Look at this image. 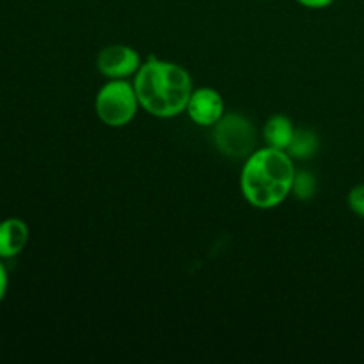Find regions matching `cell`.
<instances>
[{"instance_id": "ba28073f", "label": "cell", "mask_w": 364, "mask_h": 364, "mask_svg": "<svg viewBox=\"0 0 364 364\" xmlns=\"http://www.w3.org/2000/svg\"><path fill=\"white\" fill-rule=\"evenodd\" d=\"M295 128L291 121L287 116H274L267 121L265 128H263V137L269 148L276 149H288L291 139H294Z\"/></svg>"}, {"instance_id": "9c48e42d", "label": "cell", "mask_w": 364, "mask_h": 364, "mask_svg": "<svg viewBox=\"0 0 364 364\" xmlns=\"http://www.w3.org/2000/svg\"><path fill=\"white\" fill-rule=\"evenodd\" d=\"M318 149V139H316L315 132L306 130V128H299L295 130L294 139H291L290 146H288V153L297 159H309Z\"/></svg>"}, {"instance_id": "5b68a950", "label": "cell", "mask_w": 364, "mask_h": 364, "mask_svg": "<svg viewBox=\"0 0 364 364\" xmlns=\"http://www.w3.org/2000/svg\"><path fill=\"white\" fill-rule=\"evenodd\" d=\"M96 64L102 75L117 80L135 73L141 68V57L130 46L110 45L100 52Z\"/></svg>"}, {"instance_id": "30bf717a", "label": "cell", "mask_w": 364, "mask_h": 364, "mask_svg": "<svg viewBox=\"0 0 364 364\" xmlns=\"http://www.w3.org/2000/svg\"><path fill=\"white\" fill-rule=\"evenodd\" d=\"M291 192L297 196L299 199H311L316 192V180L311 173H306V171H301V173H295L294 187H291Z\"/></svg>"}, {"instance_id": "7a4b0ae2", "label": "cell", "mask_w": 364, "mask_h": 364, "mask_svg": "<svg viewBox=\"0 0 364 364\" xmlns=\"http://www.w3.org/2000/svg\"><path fill=\"white\" fill-rule=\"evenodd\" d=\"M295 180V167L283 149L265 148L247 156L242 169V192L256 208H274L287 199Z\"/></svg>"}, {"instance_id": "52a82bcc", "label": "cell", "mask_w": 364, "mask_h": 364, "mask_svg": "<svg viewBox=\"0 0 364 364\" xmlns=\"http://www.w3.org/2000/svg\"><path fill=\"white\" fill-rule=\"evenodd\" d=\"M28 240V228L20 219L0 223V258H14L23 251Z\"/></svg>"}, {"instance_id": "8fae6325", "label": "cell", "mask_w": 364, "mask_h": 364, "mask_svg": "<svg viewBox=\"0 0 364 364\" xmlns=\"http://www.w3.org/2000/svg\"><path fill=\"white\" fill-rule=\"evenodd\" d=\"M348 206L354 213L364 219V185H358L348 194Z\"/></svg>"}, {"instance_id": "277c9868", "label": "cell", "mask_w": 364, "mask_h": 364, "mask_svg": "<svg viewBox=\"0 0 364 364\" xmlns=\"http://www.w3.org/2000/svg\"><path fill=\"white\" fill-rule=\"evenodd\" d=\"M213 139L220 153L231 159H245L252 155L256 144V130L247 117L228 114L215 123Z\"/></svg>"}, {"instance_id": "3957f363", "label": "cell", "mask_w": 364, "mask_h": 364, "mask_svg": "<svg viewBox=\"0 0 364 364\" xmlns=\"http://www.w3.org/2000/svg\"><path fill=\"white\" fill-rule=\"evenodd\" d=\"M139 98L134 85L124 80H112L100 89L96 96V114L107 127H124L137 112Z\"/></svg>"}, {"instance_id": "6da1fadb", "label": "cell", "mask_w": 364, "mask_h": 364, "mask_svg": "<svg viewBox=\"0 0 364 364\" xmlns=\"http://www.w3.org/2000/svg\"><path fill=\"white\" fill-rule=\"evenodd\" d=\"M134 87L142 109L156 117L183 112L192 95L191 77L183 68L153 57L139 68Z\"/></svg>"}, {"instance_id": "8992f818", "label": "cell", "mask_w": 364, "mask_h": 364, "mask_svg": "<svg viewBox=\"0 0 364 364\" xmlns=\"http://www.w3.org/2000/svg\"><path fill=\"white\" fill-rule=\"evenodd\" d=\"M187 112L194 123L201 127H212L224 116V102L215 89H198L192 91Z\"/></svg>"}, {"instance_id": "7c38bea8", "label": "cell", "mask_w": 364, "mask_h": 364, "mask_svg": "<svg viewBox=\"0 0 364 364\" xmlns=\"http://www.w3.org/2000/svg\"><path fill=\"white\" fill-rule=\"evenodd\" d=\"M297 2L306 7H311V9H322V7L331 6L334 0H297Z\"/></svg>"}, {"instance_id": "4fadbf2b", "label": "cell", "mask_w": 364, "mask_h": 364, "mask_svg": "<svg viewBox=\"0 0 364 364\" xmlns=\"http://www.w3.org/2000/svg\"><path fill=\"white\" fill-rule=\"evenodd\" d=\"M6 290H7V274H6V269H4V265L0 263V301H2L4 295H6Z\"/></svg>"}]
</instances>
